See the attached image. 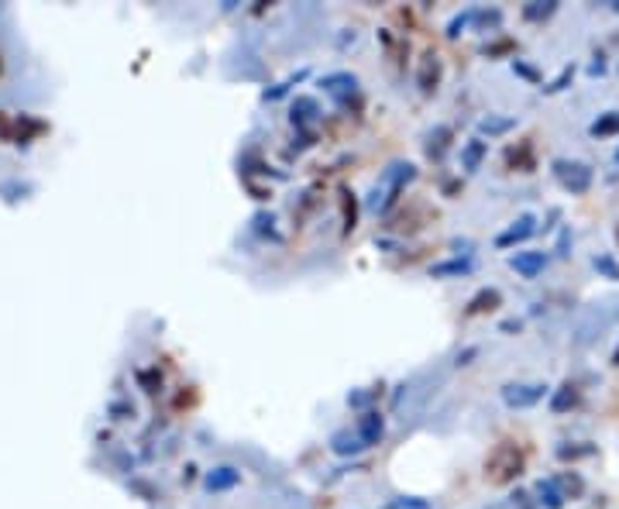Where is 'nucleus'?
Returning <instances> with one entry per match:
<instances>
[{"instance_id": "393cba45", "label": "nucleus", "mask_w": 619, "mask_h": 509, "mask_svg": "<svg viewBox=\"0 0 619 509\" xmlns=\"http://www.w3.org/2000/svg\"><path fill=\"white\" fill-rule=\"evenodd\" d=\"M372 396H375V393H355V396H348V402H351V406H365Z\"/></svg>"}, {"instance_id": "f257e3e1", "label": "nucleus", "mask_w": 619, "mask_h": 509, "mask_svg": "<svg viewBox=\"0 0 619 509\" xmlns=\"http://www.w3.org/2000/svg\"><path fill=\"white\" fill-rule=\"evenodd\" d=\"M519 468H523L519 451H516L513 444H499V448L492 451L489 465H485V479L495 482V485H506V482H513L516 475H519Z\"/></svg>"}, {"instance_id": "4468645a", "label": "nucleus", "mask_w": 619, "mask_h": 509, "mask_svg": "<svg viewBox=\"0 0 619 509\" xmlns=\"http://www.w3.org/2000/svg\"><path fill=\"white\" fill-rule=\"evenodd\" d=\"M499 299H502L499 289H482V293L468 303V313H485V310H492V306H499Z\"/></svg>"}, {"instance_id": "f03ea898", "label": "nucleus", "mask_w": 619, "mask_h": 509, "mask_svg": "<svg viewBox=\"0 0 619 509\" xmlns=\"http://www.w3.org/2000/svg\"><path fill=\"white\" fill-rule=\"evenodd\" d=\"M554 172H558V179H561L571 193H585V189L592 186V169H589V165H582V162L558 159V162H554Z\"/></svg>"}, {"instance_id": "1a4fd4ad", "label": "nucleus", "mask_w": 619, "mask_h": 509, "mask_svg": "<svg viewBox=\"0 0 619 509\" xmlns=\"http://www.w3.org/2000/svg\"><path fill=\"white\" fill-rule=\"evenodd\" d=\"M485 152H489V145L482 141V138H471L468 145L461 148V165L464 172H475L478 165H482V159H485Z\"/></svg>"}, {"instance_id": "6ab92c4d", "label": "nucleus", "mask_w": 619, "mask_h": 509, "mask_svg": "<svg viewBox=\"0 0 619 509\" xmlns=\"http://www.w3.org/2000/svg\"><path fill=\"white\" fill-rule=\"evenodd\" d=\"M541 496H543V503H547V509H561V492H558L554 482H541Z\"/></svg>"}, {"instance_id": "6e6552de", "label": "nucleus", "mask_w": 619, "mask_h": 509, "mask_svg": "<svg viewBox=\"0 0 619 509\" xmlns=\"http://www.w3.org/2000/svg\"><path fill=\"white\" fill-rule=\"evenodd\" d=\"M530 234H533V217L523 214V217H516V224L509 231H502V234L495 238V244H499V248H509V244L523 241V238H530Z\"/></svg>"}, {"instance_id": "9d476101", "label": "nucleus", "mask_w": 619, "mask_h": 509, "mask_svg": "<svg viewBox=\"0 0 619 509\" xmlns=\"http://www.w3.org/2000/svg\"><path fill=\"white\" fill-rule=\"evenodd\" d=\"M468 272H471V258H451V262L430 265L434 279H458V275H468Z\"/></svg>"}, {"instance_id": "7ed1b4c3", "label": "nucleus", "mask_w": 619, "mask_h": 509, "mask_svg": "<svg viewBox=\"0 0 619 509\" xmlns=\"http://www.w3.org/2000/svg\"><path fill=\"white\" fill-rule=\"evenodd\" d=\"M543 396H547V385H506L502 389V400H506V406H516V409H523V406H533V402H541Z\"/></svg>"}, {"instance_id": "4be33fe9", "label": "nucleus", "mask_w": 619, "mask_h": 509, "mask_svg": "<svg viewBox=\"0 0 619 509\" xmlns=\"http://www.w3.org/2000/svg\"><path fill=\"white\" fill-rule=\"evenodd\" d=\"M471 18H475V11H464V14H458V18H451V25H447V35H451V38H454V35H461V28L468 25Z\"/></svg>"}, {"instance_id": "423d86ee", "label": "nucleus", "mask_w": 619, "mask_h": 509, "mask_svg": "<svg viewBox=\"0 0 619 509\" xmlns=\"http://www.w3.org/2000/svg\"><path fill=\"white\" fill-rule=\"evenodd\" d=\"M413 176H416V169H413L410 162H396V165L389 169V172H386L389 196H386V203H382V210H386V207H389V203H392V200H396V196H399V189L406 186V183H410Z\"/></svg>"}, {"instance_id": "f3484780", "label": "nucleus", "mask_w": 619, "mask_h": 509, "mask_svg": "<svg viewBox=\"0 0 619 509\" xmlns=\"http://www.w3.org/2000/svg\"><path fill=\"white\" fill-rule=\"evenodd\" d=\"M550 14H554V4H530V7H523V18L526 21H543Z\"/></svg>"}, {"instance_id": "f8f14e48", "label": "nucleus", "mask_w": 619, "mask_h": 509, "mask_svg": "<svg viewBox=\"0 0 619 509\" xmlns=\"http://www.w3.org/2000/svg\"><path fill=\"white\" fill-rule=\"evenodd\" d=\"M327 93H351L355 86H358V80L351 76V73H331V76H324V83H320Z\"/></svg>"}, {"instance_id": "0eeeda50", "label": "nucleus", "mask_w": 619, "mask_h": 509, "mask_svg": "<svg viewBox=\"0 0 619 509\" xmlns=\"http://www.w3.org/2000/svg\"><path fill=\"white\" fill-rule=\"evenodd\" d=\"M241 482V472L237 468H231V465H220V468H213V472H206V492H228V489H234V485Z\"/></svg>"}, {"instance_id": "412c9836", "label": "nucleus", "mask_w": 619, "mask_h": 509, "mask_svg": "<svg viewBox=\"0 0 619 509\" xmlns=\"http://www.w3.org/2000/svg\"><path fill=\"white\" fill-rule=\"evenodd\" d=\"M571 402H574V393H571V385H561V393L554 396V402H550V406H554V413H561V409H567Z\"/></svg>"}, {"instance_id": "39448f33", "label": "nucleus", "mask_w": 619, "mask_h": 509, "mask_svg": "<svg viewBox=\"0 0 619 509\" xmlns=\"http://www.w3.org/2000/svg\"><path fill=\"white\" fill-rule=\"evenodd\" d=\"M543 265H547V251H516L513 258H509V268H516L523 279L541 275Z\"/></svg>"}, {"instance_id": "b1692460", "label": "nucleus", "mask_w": 619, "mask_h": 509, "mask_svg": "<svg viewBox=\"0 0 619 509\" xmlns=\"http://www.w3.org/2000/svg\"><path fill=\"white\" fill-rule=\"evenodd\" d=\"M141 382H145V385H148V389H145V393H155V389H158V385H162V376H158V372H141Z\"/></svg>"}, {"instance_id": "9b49d317", "label": "nucleus", "mask_w": 619, "mask_h": 509, "mask_svg": "<svg viewBox=\"0 0 619 509\" xmlns=\"http://www.w3.org/2000/svg\"><path fill=\"white\" fill-rule=\"evenodd\" d=\"M331 448H334V455L348 457V455H361L365 451V444H361L358 433H348V430H341V433H334V441H331Z\"/></svg>"}, {"instance_id": "dca6fc26", "label": "nucleus", "mask_w": 619, "mask_h": 509, "mask_svg": "<svg viewBox=\"0 0 619 509\" xmlns=\"http://www.w3.org/2000/svg\"><path fill=\"white\" fill-rule=\"evenodd\" d=\"M310 114H317V100H310V97H300V100L293 104V124H296V121H307Z\"/></svg>"}, {"instance_id": "bb28decb", "label": "nucleus", "mask_w": 619, "mask_h": 509, "mask_svg": "<svg viewBox=\"0 0 619 509\" xmlns=\"http://www.w3.org/2000/svg\"><path fill=\"white\" fill-rule=\"evenodd\" d=\"M502 330H519V321H502Z\"/></svg>"}, {"instance_id": "2eb2a0df", "label": "nucleus", "mask_w": 619, "mask_h": 509, "mask_svg": "<svg viewBox=\"0 0 619 509\" xmlns=\"http://www.w3.org/2000/svg\"><path fill=\"white\" fill-rule=\"evenodd\" d=\"M437 80H440V62H437V55H427V62H423V73H420V86H423V90H437Z\"/></svg>"}, {"instance_id": "20e7f679", "label": "nucleus", "mask_w": 619, "mask_h": 509, "mask_svg": "<svg viewBox=\"0 0 619 509\" xmlns=\"http://www.w3.org/2000/svg\"><path fill=\"white\" fill-rule=\"evenodd\" d=\"M382 433H386V420H382V413H375V409H365L358 417V437L365 448H372V444H379L382 441Z\"/></svg>"}, {"instance_id": "a878e982", "label": "nucleus", "mask_w": 619, "mask_h": 509, "mask_svg": "<svg viewBox=\"0 0 619 509\" xmlns=\"http://www.w3.org/2000/svg\"><path fill=\"white\" fill-rule=\"evenodd\" d=\"M475 354H478V348H468V351H461V354H458V365H468V361H471Z\"/></svg>"}, {"instance_id": "a211bd4d", "label": "nucleus", "mask_w": 619, "mask_h": 509, "mask_svg": "<svg viewBox=\"0 0 619 509\" xmlns=\"http://www.w3.org/2000/svg\"><path fill=\"white\" fill-rule=\"evenodd\" d=\"M389 509H430V503L427 499H416V496H399V499L389 503Z\"/></svg>"}, {"instance_id": "5701e85b", "label": "nucleus", "mask_w": 619, "mask_h": 509, "mask_svg": "<svg viewBox=\"0 0 619 509\" xmlns=\"http://www.w3.org/2000/svg\"><path fill=\"white\" fill-rule=\"evenodd\" d=\"M595 268H599V272H606L609 279H619V265L613 262V258H595Z\"/></svg>"}, {"instance_id": "aec40b11", "label": "nucleus", "mask_w": 619, "mask_h": 509, "mask_svg": "<svg viewBox=\"0 0 619 509\" xmlns=\"http://www.w3.org/2000/svg\"><path fill=\"white\" fill-rule=\"evenodd\" d=\"M613 131H619V114H609V117L592 124V134H613Z\"/></svg>"}, {"instance_id": "ddd939ff", "label": "nucleus", "mask_w": 619, "mask_h": 509, "mask_svg": "<svg viewBox=\"0 0 619 509\" xmlns=\"http://www.w3.org/2000/svg\"><path fill=\"white\" fill-rule=\"evenodd\" d=\"M509 128H516L513 117H492V114H489V117H482V121H478V131L489 134V138H495V134H506Z\"/></svg>"}, {"instance_id": "cd10ccee", "label": "nucleus", "mask_w": 619, "mask_h": 509, "mask_svg": "<svg viewBox=\"0 0 619 509\" xmlns=\"http://www.w3.org/2000/svg\"><path fill=\"white\" fill-rule=\"evenodd\" d=\"M616 365H619V354H616Z\"/></svg>"}]
</instances>
